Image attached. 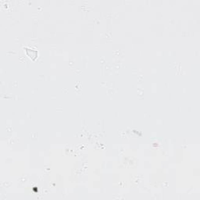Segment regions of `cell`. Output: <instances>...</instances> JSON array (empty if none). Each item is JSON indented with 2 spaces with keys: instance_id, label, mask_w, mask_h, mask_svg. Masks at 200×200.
<instances>
[{
  "instance_id": "6da1fadb",
  "label": "cell",
  "mask_w": 200,
  "mask_h": 200,
  "mask_svg": "<svg viewBox=\"0 0 200 200\" xmlns=\"http://www.w3.org/2000/svg\"><path fill=\"white\" fill-rule=\"evenodd\" d=\"M25 52H26L27 56H28L31 60H35L38 57V51L35 49L25 48Z\"/></svg>"
}]
</instances>
